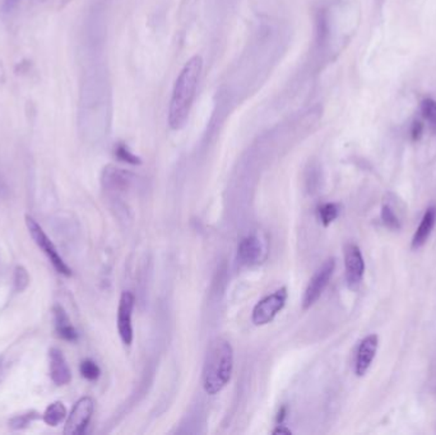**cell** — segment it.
Segmentation results:
<instances>
[{"mask_svg":"<svg viewBox=\"0 0 436 435\" xmlns=\"http://www.w3.org/2000/svg\"><path fill=\"white\" fill-rule=\"evenodd\" d=\"M201 69L203 59L199 55H195L185 63L176 78L168 108V122L171 130H182L188 120L201 80Z\"/></svg>","mask_w":436,"mask_h":435,"instance_id":"6da1fadb","label":"cell"},{"mask_svg":"<svg viewBox=\"0 0 436 435\" xmlns=\"http://www.w3.org/2000/svg\"><path fill=\"white\" fill-rule=\"evenodd\" d=\"M234 372V350L228 341H213L203 367V388L208 395L220 393L228 386Z\"/></svg>","mask_w":436,"mask_h":435,"instance_id":"7a4b0ae2","label":"cell"},{"mask_svg":"<svg viewBox=\"0 0 436 435\" xmlns=\"http://www.w3.org/2000/svg\"><path fill=\"white\" fill-rule=\"evenodd\" d=\"M26 225H27L28 232H30L31 238L34 239L36 245L46 256L50 263L56 270V272L64 275V276H72V270L68 267L64 259L61 258L54 243L49 239V237L44 232V229L41 227L40 225L37 224V221L31 216H26Z\"/></svg>","mask_w":436,"mask_h":435,"instance_id":"3957f363","label":"cell"},{"mask_svg":"<svg viewBox=\"0 0 436 435\" xmlns=\"http://www.w3.org/2000/svg\"><path fill=\"white\" fill-rule=\"evenodd\" d=\"M287 295V289L281 287L275 293L258 301L251 313V320L255 326H266L275 320V315L286 305Z\"/></svg>","mask_w":436,"mask_h":435,"instance_id":"277c9868","label":"cell"},{"mask_svg":"<svg viewBox=\"0 0 436 435\" xmlns=\"http://www.w3.org/2000/svg\"><path fill=\"white\" fill-rule=\"evenodd\" d=\"M335 268H336V260L330 258L325 260L322 267L316 271V275L310 279L309 285L304 293L302 309H305V310L309 309L322 296V294L324 293L325 287L328 286L329 281L333 276Z\"/></svg>","mask_w":436,"mask_h":435,"instance_id":"5b68a950","label":"cell"},{"mask_svg":"<svg viewBox=\"0 0 436 435\" xmlns=\"http://www.w3.org/2000/svg\"><path fill=\"white\" fill-rule=\"evenodd\" d=\"M94 402L91 397H82L75 402L70 414L68 416L64 434L81 435L86 431L88 422L94 414Z\"/></svg>","mask_w":436,"mask_h":435,"instance_id":"8992f818","label":"cell"},{"mask_svg":"<svg viewBox=\"0 0 436 435\" xmlns=\"http://www.w3.org/2000/svg\"><path fill=\"white\" fill-rule=\"evenodd\" d=\"M135 295L130 291L121 294L118 308V332L124 345L130 346L133 342V310H135Z\"/></svg>","mask_w":436,"mask_h":435,"instance_id":"52a82bcc","label":"cell"},{"mask_svg":"<svg viewBox=\"0 0 436 435\" xmlns=\"http://www.w3.org/2000/svg\"><path fill=\"white\" fill-rule=\"evenodd\" d=\"M344 270L346 281L351 289H356L361 284L365 273V262L363 253L355 244L344 246Z\"/></svg>","mask_w":436,"mask_h":435,"instance_id":"ba28073f","label":"cell"},{"mask_svg":"<svg viewBox=\"0 0 436 435\" xmlns=\"http://www.w3.org/2000/svg\"><path fill=\"white\" fill-rule=\"evenodd\" d=\"M378 345H379V337L376 334H370L361 341L356 356V375L363 377L368 373L371 362L375 359Z\"/></svg>","mask_w":436,"mask_h":435,"instance_id":"9c48e42d","label":"cell"},{"mask_svg":"<svg viewBox=\"0 0 436 435\" xmlns=\"http://www.w3.org/2000/svg\"><path fill=\"white\" fill-rule=\"evenodd\" d=\"M50 358V377L56 386H67L72 381V372L68 367L67 360L59 348H51Z\"/></svg>","mask_w":436,"mask_h":435,"instance_id":"30bf717a","label":"cell"},{"mask_svg":"<svg viewBox=\"0 0 436 435\" xmlns=\"http://www.w3.org/2000/svg\"><path fill=\"white\" fill-rule=\"evenodd\" d=\"M263 245L255 235L242 239L237 248V258L242 265H256L262 258Z\"/></svg>","mask_w":436,"mask_h":435,"instance_id":"8fae6325","label":"cell"},{"mask_svg":"<svg viewBox=\"0 0 436 435\" xmlns=\"http://www.w3.org/2000/svg\"><path fill=\"white\" fill-rule=\"evenodd\" d=\"M133 175L127 170L115 166H108L102 174V184L108 191H125L132 184Z\"/></svg>","mask_w":436,"mask_h":435,"instance_id":"7c38bea8","label":"cell"},{"mask_svg":"<svg viewBox=\"0 0 436 435\" xmlns=\"http://www.w3.org/2000/svg\"><path fill=\"white\" fill-rule=\"evenodd\" d=\"M53 313H54L55 329L58 336L69 342H75L78 340V334L69 320L67 312L63 309V306L55 305Z\"/></svg>","mask_w":436,"mask_h":435,"instance_id":"4fadbf2b","label":"cell"},{"mask_svg":"<svg viewBox=\"0 0 436 435\" xmlns=\"http://www.w3.org/2000/svg\"><path fill=\"white\" fill-rule=\"evenodd\" d=\"M436 222V208L435 207H430L425 212L423 220L420 222V226L417 229L413 239H412V249L416 251L420 249L429 239L430 234L432 232Z\"/></svg>","mask_w":436,"mask_h":435,"instance_id":"5bb4252c","label":"cell"},{"mask_svg":"<svg viewBox=\"0 0 436 435\" xmlns=\"http://www.w3.org/2000/svg\"><path fill=\"white\" fill-rule=\"evenodd\" d=\"M67 417V408L64 403L61 401L53 402L50 406H47L42 419L49 427H58L64 422Z\"/></svg>","mask_w":436,"mask_h":435,"instance_id":"9a60e30c","label":"cell"},{"mask_svg":"<svg viewBox=\"0 0 436 435\" xmlns=\"http://www.w3.org/2000/svg\"><path fill=\"white\" fill-rule=\"evenodd\" d=\"M40 417V415L36 411H30L22 415L14 416L13 419H11L9 427L14 430H20V429H26Z\"/></svg>","mask_w":436,"mask_h":435,"instance_id":"2e32d148","label":"cell"},{"mask_svg":"<svg viewBox=\"0 0 436 435\" xmlns=\"http://www.w3.org/2000/svg\"><path fill=\"white\" fill-rule=\"evenodd\" d=\"M340 215V207L336 203H325L319 207V218L324 226H329Z\"/></svg>","mask_w":436,"mask_h":435,"instance_id":"e0dca14e","label":"cell"},{"mask_svg":"<svg viewBox=\"0 0 436 435\" xmlns=\"http://www.w3.org/2000/svg\"><path fill=\"white\" fill-rule=\"evenodd\" d=\"M421 114L425 120L429 122L430 127L436 132V101L434 99H425L421 102Z\"/></svg>","mask_w":436,"mask_h":435,"instance_id":"ac0fdd59","label":"cell"},{"mask_svg":"<svg viewBox=\"0 0 436 435\" xmlns=\"http://www.w3.org/2000/svg\"><path fill=\"white\" fill-rule=\"evenodd\" d=\"M14 289L17 293H22L27 289L30 284V276H28L27 270L22 265H17L14 270Z\"/></svg>","mask_w":436,"mask_h":435,"instance_id":"d6986e66","label":"cell"},{"mask_svg":"<svg viewBox=\"0 0 436 435\" xmlns=\"http://www.w3.org/2000/svg\"><path fill=\"white\" fill-rule=\"evenodd\" d=\"M80 370H81L82 377L86 378L87 381H97L100 378V367L94 360L87 359V360L82 361Z\"/></svg>","mask_w":436,"mask_h":435,"instance_id":"ffe728a7","label":"cell"},{"mask_svg":"<svg viewBox=\"0 0 436 435\" xmlns=\"http://www.w3.org/2000/svg\"><path fill=\"white\" fill-rule=\"evenodd\" d=\"M382 220L384 225L390 229V230H399L401 224L399 220L396 216L394 211L390 208L388 204H384L382 208Z\"/></svg>","mask_w":436,"mask_h":435,"instance_id":"44dd1931","label":"cell"},{"mask_svg":"<svg viewBox=\"0 0 436 435\" xmlns=\"http://www.w3.org/2000/svg\"><path fill=\"white\" fill-rule=\"evenodd\" d=\"M115 156L118 157L123 163H130V165L141 163V158L133 155L125 144H119L115 149Z\"/></svg>","mask_w":436,"mask_h":435,"instance_id":"7402d4cb","label":"cell"},{"mask_svg":"<svg viewBox=\"0 0 436 435\" xmlns=\"http://www.w3.org/2000/svg\"><path fill=\"white\" fill-rule=\"evenodd\" d=\"M423 124L421 122H413V125H412V130H411V134H412V138H413V141H418L421 136H423Z\"/></svg>","mask_w":436,"mask_h":435,"instance_id":"603a6c76","label":"cell"},{"mask_svg":"<svg viewBox=\"0 0 436 435\" xmlns=\"http://www.w3.org/2000/svg\"><path fill=\"white\" fill-rule=\"evenodd\" d=\"M18 3H20V0H4V3H3V11L8 13V12L13 11Z\"/></svg>","mask_w":436,"mask_h":435,"instance_id":"cb8c5ba5","label":"cell"},{"mask_svg":"<svg viewBox=\"0 0 436 435\" xmlns=\"http://www.w3.org/2000/svg\"><path fill=\"white\" fill-rule=\"evenodd\" d=\"M273 434L275 435H291V430L289 428H286L283 424H278L277 428L273 430Z\"/></svg>","mask_w":436,"mask_h":435,"instance_id":"d4e9b609","label":"cell"},{"mask_svg":"<svg viewBox=\"0 0 436 435\" xmlns=\"http://www.w3.org/2000/svg\"><path fill=\"white\" fill-rule=\"evenodd\" d=\"M285 417H286V408H282L280 410V412H278V415H277V422L282 424L283 420H285Z\"/></svg>","mask_w":436,"mask_h":435,"instance_id":"484cf974","label":"cell"},{"mask_svg":"<svg viewBox=\"0 0 436 435\" xmlns=\"http://www.w3.org/2000/svg\"><path fill=\"white\" fill-rule=\"evenodd\" d=\"M1 362H3V356H0V365H1Z\"/></svg>","mask_w":436,"mask_h":435,"instance_id":"4316f807","label":"cell"}]
</instances>
